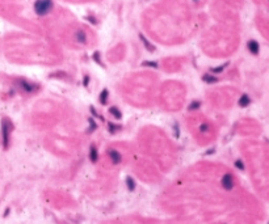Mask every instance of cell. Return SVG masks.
Returning a JSON list of instances; mask_svg holds the SVG:
<instances>
[{"instance_id": "obj_1", "label": "cell", "mask_w": 269, "mask_h": 224, "mask_svg": "<svg viewBox=\"0 0 269 224\" xmlns=\"http://www.w3.org/2000/svg\"><path fill=\"white\" fill-rule=\"evenodd\" d=\"M53 9V0H37L34 3V11L38 16H45Z\"/></svg>"}, {"instance_id": "obj_2", "label": "cell", "mask_w": 269, "mask_h": 224, "mask_svg": "<svg viewBox=\"0 0 269 224\" xmlns=\"http://www.w3.org/2000/svg\"><path fill=\"white\" fill-rule=\"evenodd\" d=\"M11 131H12V123L8 119L1 121V138H3V147L7 150L9 147V138H11Z\"/></svg>"}, {"instance_id": "obj_3", "label": "cell", "mask_w": 269, "mask_h": 224, "mask_svg": "<svg viewBox=\"0 0 269 224\" xmlns=\"http://www.w3.org/2000/svg\"><path fill=\"white\" fill-rule=\"evenodd\" d=\"M221 185H222V187L225 190H228V191L232 190L234 189V185H235L234 177H232L231 174H228V173H226V174L222 177V180H221Z\"/></svg>"}, {"instance_id": "obj_4", "label": "cell", "mask_w": 269, "mask_h": 224, "mask_svg": "<svg viewBox=\"0 0 269 224\" xmlns=\"http://www.w3.org/2000/svg\"><path fill=\"white\" fill-rule=\"evenodd\" d=\"M108 155H109V157H110L112 163H113L114 165L120 164V163L122 161V155H121V153H120L117 150H109V151H108Z\"/></svg>"}, {"instance_id": "obj_5", "label": "cell", "mask_w": 269, "mask_h": 224, "mask_svg": "<svg viewBox=\"0 0 269 224\" xmlns=\"http://www.w3.org/2000/svg\"><path fill=\"white\" fill-rule=\"evenodd\" d=\"M19 85H20L21 89H24L25 92H34L37 89V86L33 85L32 83L26 82V80H19Z\"/></svg>"}, {"instance_id": "obj_6", "label": "cell", "mask_w": 269, "mask_h": 224, "mask_svg": "<svg viewBox=\"0 0 269 224\" xmlns=\"http://www.w3.org/2000/svg\"><path fill=\"white\" fill-rule=\"evenodd\" d=\"M248 50L252 52L253 55H257L259 54V43H257L256 41H249L248 42Z\"/></svg>"}, {"instance_id": "obj_7", "label": "cell", "mask_w": 269, "mask_h": 224, "mask_svg": "<svg viewBox=\"0 0 269 224\" xmlns=\"http://www.w3.org/2000/svg\"><path fill=\"white\" fill-rule=\"evenodd\" d=\"M89 160H91L92 163H96V161L99 160V153H97V148L95 147V145H92L91 150H89Z\"/></svg>"}, {"instance_id": "obj_8", "label": "cell", "mask_w": 269, "mask_h": 224, "mask_svg": "<svg viewBox=\"0 0 269 224\" xmlns=\"http://www.w3.org/2000/svg\"><path fill=\"white\" fill-rule=\"evenodd\" d=\"M249 102H251V100H249V96H247V94H243V96L239 99V106L240 108H247V106L249 105Z\"/></svg>"}, {"instance_id": "obj_9", "label": "cell", "mask_w": 269, "mask_h": 224, "mask_svg": "<svg viewBox=\"0 0 269 224\" xmlns=\"http://www.w3.org/2000/svg\"><path fill=\"white\" fill-rule=\"evenodd\" d=\"M75 38H76V41L79 42V43H85V41H87V35H85V33L82 32V30L76 32V34H75Z\"/></svg>"}, {"instance_id": "obj_10", "label": "cell", "mask_w": 269, "mask_h": 224, "mask_svg": "<svg viewBox=\"0 0 269 224\" xmlns=\"http://www.w3.org/2000/svg\"><path fill=\"white\" fill-rule=\"evenodd\" d=\"M126 186H127L129 191H134V189H135V181H134V178H131V177L126 178Z\"/></svg>"}, {"instance_id": "obj_11", "label": "cell", "mask_w": 269, "mask_h": 224, "mask_svg": "<svg viewBox=\"0 0 269 224\" xmlns=\"http://www.w3.org/2000/svg\"><path fill=\"white\" fill-rule=\"evenodd\" d=\"M202 80L209 84H213V83H217L218 82V77L217 76H213V75H204L202 76Z\"/></svg>"}, {"instance_id": "obj_12", "label": "cell", "mask_w": 269, "mask_h": 224, "mask_svg": "<svg viewBox=\"0 0 269 224\" xmlns=\"http://www.w3.org/2000/svg\"><path fill=\"white\" fill-rule=\"evenodd\" d=\"M139 37H141V40H142V42H143V43H144V46H146V49H147L148 50V51H154V50H155V47H154L152 46V45H151L150 43V42H148L147 40H146V38L143 37V35H139Z\"/></svg>"}, {"instance_id": "obj_13", "label": "cell", "mask_w": 269, "mask_h": 224, "mask_svg": "<svg viewBox=\"0 0 269 224\" xmlns=\"http://www.w3.org/2000/svg\"><path fill=\"white\" fill-rule=\"evenodd\" d=\"M109 111H110V114H112V116H113L114 118H117V119H120V118L122 117L121 111H120L117 108H114V106H113V108H110V110H109Z\"/></svg>"}, {"instance_id": "obj_14", "label": "cell", "mask_w": 269, "mask_h": 224, "mask_svg": "<svg viewBox=\"0 0 269 224\" xmlns=\"http://www.w3.org/2000/svg\"><path fill=\"white\" fill-rule=\"evenodd\" d=\"M108 89H104V91L101 92V94H100V101H101V103H106V101H108Z\"/></svg>"}, {"instance_id": "obj_15", "label": "cell", "mask_w": 269, "mask_h": 224, "mask_svg": "<svg viewBox=\"0 0 269 224\" xmlns=\"http://www.w3.org/2000/svg\"><path fill=\"white\" fill-rule=\"evenodd\" d=\"M200 105H201L200 101H193V102L189 105V110H196V109L200 108Z\"/></svg>"}, {"instance_id": "obj_16", "label": "cell", "mask_w": 269, "mask_h": 224, "mask_svg": "<svg viewBox=\"0 0 269 224\" xmlns=\"http://www.w3.org/2000/svg\"><path fill=\"white\" fill-rule=\"evenodd\" d=\"M235 167H236L238 169H240V170H244V165H243L242 160H236V161H235Z\"/></svg>"}, {"instance_id": "obj_17", "label": "cell", "mask_w": 269, "mask_h": 224, "mask_svg": "<svg viewBox=\"0 0 269 224\" xmlns=\"http://www.w3.org/2000/svg\"><path fill=\"white\" fill-rule=\"evenodd\" d=\"M143 66H148V67H156L158 64L156 63H154V62H144L143 63Z\"/></svg>"}, {"instance_id": "obj_18", "label": "cell", "mask_w": 269, "mask_h": 224, "mask_svg": "<svg viewBox=\"0 0 269 224\" xmlns=\"http://www.w3.org/2000/svg\"><path fill=\"white\" fill-rule=\"evenodd\" d=\"M89 125H91V130H95V128H96V123H95V121L92 118H89Z\"/></svg>"}, {"instance_id": "obj_19", "label": "cell", "mask_w": 269, "mask_h": 224, "mask_svg": "<svg viewBox=\"0 0 269 224\" xmlns=\"http://www.w3.org/2000/svg\"><path fill=\"white\" fill-rule=\"evenodd\" d=\"M109 128H110V131H113V130H116V128H120V126H114V125H112V123H109Z\"/></svg>"}, {"instance_id": "obj_20", "label": "cell", "mask_w": 269, "mask_h": 224, "mask_svg": "<svg viewBox=\"0 0 269 224\" xmlns=\"http://www.w3.org/2000/svg\"><path fill=\"white\" fill-rule=\"evenodd\" d=\"M95 60H96L99 64H101V62H100V58H99V52H96V54H95Z\"/></svg>"}, {"instance_id": "obj_21", "label": "cell", "mask_w": 269, "mask_h": 224, "mask_svg": "<svg viewBox=\"0 0 269 224\" xmlns=\"http://www.w3.org/2000/svg\"><path fill=\"white\" fill-rule=\"evenodd\" d=\"M88 82H89V77L88 76H85V79H84V85H88Z\"/></svg>"}, {"instance_id": "obj_22", "label": "cell", "mask_w": 269, "mask_h": 224, "mask_svg": "<svg viewBox=\"0 0 269 224\" xmlns=\"http://www.w3.org/2000/svg\"><path fill=\"white\" fill-rule=\"evenodd\" d=\"M206 127H207L206 125H202V126H201V131H202V133H204V131H206Z\"/></svg>"}]
</instances>
